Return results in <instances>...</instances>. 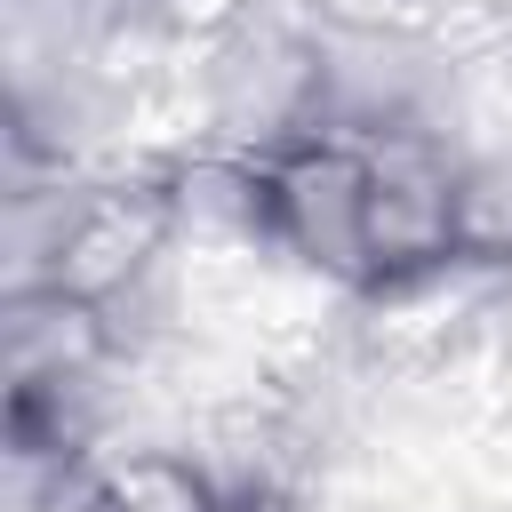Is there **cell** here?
Segmentation results:
<instances>
[{
	"mask_svg": "<svg viewBox=\"0 0 512 512\" xmlns=\"http://www.w3.org/2000/svg\"><path fill=\"white\" fill-rule=\"evenodd\" d=\"M264 232L288 272L312 288L360 296L376 280L368 256V160L336 136H312L280 160H264Z\"/></svg>",
	"mask_w": 512,
	"mask_h": 512,
	"instance_id": "cell-2",
	"label": "cell"
},
{
	"mask_svg": "<svg viewBox=\"0 0 512 512\" xmlns=\"http://www.w3.org/2000/svg\"><path fill=\"white\" fill-rule=\"evenodd\" d=\"M80 512H232L184 440H104L80 464Z\"/></svg>",
	"mask_w": 512,
	"mask_h": 512,
	"instance_id": "cell-5",
	"label": "cell"
},
{
	"mask_svg": "<svg viewBox=\"0 0 512 512\" xmlns=\"http://www.w3.org/2000/svg\"><path fill=\"white\" fill-rule=\"evenodd\" d=\"M0 344H8V400L80 392L120 368L112 304H88L72 288H16L0 304Z\"/></svg>",
	"mask_w": 512,
	"mask_h": 512,
	"instance_id": "cell-4",
	"label": "cell"
},
{
	"mask_svg": "<svg viewBox=\"0 0 512 512\" xmlns=\"http://www.w3.org/2000/svg\"><path fill=\"white\" fill-rule=\"evenodd\" d=\"M248 8H264V0H176V24H184V40H200V32H216Z\"/></svg>",
	"mask_w": 512,
	"mask_h": 512,
	"instance_id": "cell-6",
	"label": "cell"
},
{
	"mask_svg": "<svg viewBox=\"0 0 512 512\" xmlns=\"http://www.w3.org/2000/svg\"><path fill=\"white\" fill-rule=\"evenodd\" d=\"M192 144L280 160L320 136V16L304 0H264L192 40L184 64Z\"/></svg>",
	"mask_w": 512,
	"mask_h": 512,
	"instance_id": "cell-1",
	"label": "cell"
},
{
	"mask_svg": "<svg viewBox=\"0 0 512 512\" xmlns=\"http://www.w3.org/2000/svg\"><path fill=\"white\" fill-rule=\"evenodd\" d=\"M496 312H504V264L456 248L440 264H416V272L360 288L352 296V344L368 360H392V368H432L464 336H480Z\"/></svg>",
	"mask_w": 512,
	"mask_h": 512,
	"instance_id": "cell-3",
	"label": "cell"
}]
</instances>
